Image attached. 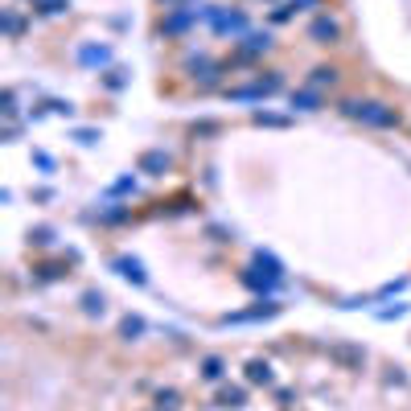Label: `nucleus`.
<instances>
[{
    "instance_id": "obj_1",
    "label": "nucleus",
    "mask_w": 411,
    "mask_h": 411,
    "mask_svg": "<svg viewBox=\"0 0 411 411\" xmlns=\"http://www.w3.org/2000/svg\"><path fill=\"white\" fill-rule=\"evenodd\" d=\"M337 112L345 115V119H358V124H366V128H399V107H391V103H378V99H342L337 103Z\"/></svg>"
},
{
    "instance_id": "obj_2",
    "label": "nucleus",
    "mask_w": 411,
    "mask_h": 411,
    "mask_svg": "<svg viewBox=\"0 0 411 411\" xmlns=\"http://www.w3.org/2000/svg\"><path fill=\"white\" fill-rule=\"evenodd\" d=\"M197 16H202L214 33H222V37H247V33H251V29H247V25H251V16H247L243 9H214V4H206Z\"/></svg>"
},
{
    "instance_id": "obj_3",
    "label": "nucleus",
    "mask_w": 411,
    "mask_h": 411,
    "mask_svg": "<svg viewBox=\"0 0 411 411\" xmlns=\"http://www.w3.org/2000/svg\"><path fill=\"white\" fill-rule=\"evenodd\" d=\"M197 21H202V16H197L194 4H173V9H164L157 33H161V37H185V33L194 29Z\"/></svg>"
},
{
    "instance_id": "obj_4",
    "label": "nucleus",
    "mask_w": 411,
    "mask_h": 411,
    "mask_svg": "<svg viewBox=\"0 0 411 411\" xmlns=\"http://www.w3.org/2000/svg\"><path fill=\"white\" fill-rule=\"evenodd\" d=\"M276 91H284V74H279V70H272L267 79H255V82H247V86H234V91H227V99L251 103V99H267V95H276Z\"/></svg>"
},
{
    "instance_id": "obj_5",
    "label": "nucleus",
    "mask_w": 411,
    "mask_h": 411,
    "mask_svg": "<svg viewBox=\"0 0 411 411\" xmlns=\"http://www.w3.org/2000/svg\"><path fill=\"white\" fill-rule=\"evenodd\" d=\"M309 41H317V46H337V41H342V21L329 16V13L312 16L309 21Z\"/></svg>"
},
{
    "instance_id": "obj_6",
    "label": "nucleus",
    "mask_w": 411,
    "mask_h": 411,
    "mask_svg": "<svg viewBox=\"0 0 411 411\" xmlns=\"http://www.w3.org/2000/svg\"><path fill=\"white\" fill-rule=\"evenodd\" d=\"M279 309H284V304H276V300L267 296V300H259L255 309L227 312V317H222V325H247V321H272V317H279Z\"/></svg>"
},
{
    "instance_id": "obj_7",
    "label": "nucleus",
    "mask_w": 411,
    "mask_h": 411,
    "mask_svg": "<svg viewBox=\"0 0 411 411\" xmlns=\"http://www.w3.org/2000/svg\"><path fill=\"white\" fill-rule=\"evenodd\" d=\"M272 46H276V37H272L267 29H263V33H247L243 46L234 49V62H255V58H263Z\"/></svg>"
},
{
    "instance_id": "obj_8",
    "label": "nucleus",
    "mask_w": 411,
    "mask_h": 411,
    "mask_svg": "<svg viewBox=\"0 0 411 411\" xmlns=\"http://www.w3.org/2000/svg\"><path fill=\"white\" fill-rule=\"evenodd\" d=\"M185 70H189V79H194V82H202V91H206V86H218V74H222V66L210 62L206 54L185 58Z\"/></svg>"
},
{
    "instance_id": "obj_9",
    "label": "nucleus",
    "mask_w": 411,
    "mask_h": 411,
    "mask_svg": "<svg viewBox=\"0 0 411 411\" xmlns=\"http://www.w3.org/2000/svg\"><path fill=\"white\" fill-rule=\"evenodd\" d=\"M329 362H337L342 370H362V362H366V350L354 342H333L329 345Z\"/></svg>"
},
{
    "instance_id": "obj_10",
    "label": "nucleus",
    "mask_w": 411,
    "mask_h": 411,
    "mask_svg": "<svg viewBox=\"0 0 411 411\" xmlns=\"http://www.w3.org/2000/svg\"><path fill=\"white\" fill-rule=\"evenodd\" d=\"M136 169H140V173H148V177H164V173L173 169V157H169L164 148H148V152H140Z\"/></svg>"
},
{
    "instance_id": "obj_11",
    "label": "nucleus",
    "mask_w": 411,
    "mask_h": 411,
    "mask_svg": "<svg viewBox=\"0 0 411 411\" xmlns=\"http://www.w3.org/2000/svg\"><path fill=\"white\" fill-rule=\"evenodd\" d=\"M112 267H115V272H119L124 279H132L136 288H144V284H148L144 263H140V259H132V255H115V259H112Z\"/></svg>"
},
{
    "instance_id": "obj_12",
    "label": "nucleus",
    "mask_w": 411,
    "mask_h": 411,
    "mask_svg": "<svg viewBox=\"0 0 411 411\" xmlns=\"http://www.w3.org/2000/svg\"><path fill=\"white\" fill-rule=\"evenodd\" d=\"M247 382H251V387H272V382H276V375H272V362L251 358V362H247Z\"/></svg>"
},
{
    "instance_id": "obj_13",
    "label": "nucleus",
    "mask_w": 411,
    "mask_h": 411,
    "mask_svg": "<svg viewBox=\"0 0 411 411\" xmlns=\"http://www.w3.org/2000/svg\"><path fill=\"white\" fill-rule=\"evenodd\" d=\"M239 279H243L251 292H259V296H272V292H276V279H267L259 267H243V276H239Z\"/></svg>"
},
{
    "instance_id": "obj_14",
    "label": "nucleus",
    "mask_w": 411,
    "mask_h": 411,
    "mask_svg": "<svg viewBox=\"0 0 411 411\" xmlns=\"http://www.w3.org/2000/svg\"><path fill=\"white\" fill-rule=\"evenodd\" d=\"M288 103H292L296 112H321V103H325V99H321V91H312V86H300V91H292Z\"/></svg>"
},
{
    "instance_id": "obj_15",
    "label": "nucleus",
    "mask_w": 411,
    "mask_h": 411,
    "mask_svg": "<svg viewBox=\"0 0 411 411\" xmlns=\"http://www.w3.org/2000/svg\"><path fill=\"white\" fill-rule=\"evenodd\" d=\"M255 267H259L267 279H276V284H284V263L272 255V251H255Z\"/></svg>"
},
{
    "instance_id": "obj_16",
    "label": "nucleus",
    "mask_w": 411,
    "mask_h": 411,
    "mask_svg": "<svg viewBox=\"0 0 411 411\" xmlns=\"http://www.w3.org/2000/svg\"><path fill=\"white\" fill-rule=\"evenodd\" d=\"M337 79H342V70H337V66H312L309 86H312V91H325V86H337Z\"/></svg>"
},
{
    "instance_id": "obj_17",
    "label": "nucleus",
    "mask_w": 411,
    "mask_h": 411,
    "mask_svg": "<svg viewBox=\"0 0 411 411\" xmlns=\"http://www.w3.org/2000/svg\"><path fill=\"white\" fill-rule=\"evenodd\" d=\"M79 62L82 66H107V62H112V49H107V46H82L79 49Z\"/></svg>"
},
{
    "instance_id": "obj_18",
    "label": "nucleus",
    "mask_w": 411,
    "mask_h": 411,
    "mask_svg": "<svg viewBox=\"0 0 411 411\" xmlns=\"http://www.w3.org/2000/svg\"><path fill=\"white\" fill-rule=\"evenodd\" d=\"M0 29H4V37H21L25 33V16L16 13V9H4L0 13Z\"/></svg>"
},
{
    "instance_id": "obj_19",
    "label": "nucleus",
    "mask_w": 411,
    "mask_h": 411,
    "mask_svg": "<svg viewBox=\"0 0 411 411\" xmlns=\"http://www.w3.org/2000/svg\"><path fill=\"white\" fill-rule=\"evenodd\" d=\"M222 375H227V362L218 358V354H206L202 358V378L206 382H222Z\"/></svg>"
},
{
    "instance_id": "obj_20",
    "label": "nucleus",
    "mask_w": 411,
    "mask_h": 411,
    "mask_svg": "<svg viewBox=\"0 0 411 411\" xmlns=\"http://www.w3.org/2000/svg\"><path fill=\"white\" fill-rule=\"evenodd\" d=\"M214 403H218V407H230V411H234V407H243V403H247V387H222Z\"/></svg>"
},
{
    "instance_id": "obj_21",
    "label": "nucleus",
    "mask_w": 411,
    "mask_h": 411,
    "mask_svg": "<svg viewBox=\"0 0 411 411\" xmlns=\"http://www.w3.org/2000/svg\"><path fill=\"white\" fill-rule=\"evenodd\" d=\"M29 9L37 16H62L70 9V0H29Z\"/></svg>"
},
{
    "instance_id": "obj_22",
    "label": "nucleus",
    "mask_w": 411,
    "mask_h": 411,
    "mask_svg": "<svg viewBox=\"0 0 411 411\" xmlns=\"http://www.w3.org/2000/svg\"><path fill=\"white\" fill-rule=\"evenodd\" d=\"M140 333H144V317H136V312H128V317L119 321V337H124V342H136Z\"/></svg>"
},
{
    "instance_id": "obj_23",
    "label": "nucleus",
    "mask_w": 411,
    "mask_h": 411,
    "mask_svg": "<svg viewBox=\"0 0 411 411\" xmlns=\"http://www.w3.org/2000/svg\"><path fill=\"white\" fill-rule=\"evenodd\" d=\"M66 276V263H37L33 267V279L37 284H49V279H62Z\"/></svg>"
},
{
    "instance_id": "obj_24",
    "label": "nucleus",
    "mask_w": 411,
    "mask_h": 411,
    "mask_svg": "<svg viewBox=\"0 0 411 411\" xmlns=\"http://www.w3.org/2000/svg\"><path fill=\"white\" fill-rule=\"evenodd\" d=\"M251 124L255 128H288L292 119L288 115H272V112H251Z\"/></svg>"
},
{
    "instance_id": "obj_25",
    "label": "nucleus",
    "mask_w": 411,
    "mask_h": 411,
    "mask_svg": "<svg viewBox=\"0 0 411 411\" xmlns=\"http://www.w3.org/2000/svg\"><path fill=\"white\" fill-rule=\"evenodd\" d=\"M103 309H107V296L103 292H82V312L86 317H103Z\"/></svg>"
},
{
    "instance_id": "obj_26",
    "label": "nucleus",
    "mask_w": 411,
    "mask_h": 411,
    "mask_svg": "<svg viewBox=\"0 0 411 411\" xmlns=\"http://www.w3.org/2000/svg\"><path fill=\"white\" fill-rule=\"evenodd\" d=\"M292 13H300V9H296V0H279L276 9H272V25H284V21H292Z\"/></svg>"
},
{
    "instance_id": "obj_27",
    "label": "nucleus",
    "mask_w": 411,
    "mask_h": 411,
    "mask_svg": "<svg viewBox=\"0 0 411 411\" xmlns=\"http://www.w3.org/2000/svg\"><path fill=\"white\" fill-rule=\"evenodd\" d=\"M181 407V395L169 387V391H157V411H177Z\"/></svg>"
},
{
    "instance_id": "obj_28",
    "label": "nucleus",
    "mask_w": 411,
    "mask_h": 411,
    "mask_svg": "<svg viewBox=\"0 0 411 411\" xmlns=\"http://www.w3.org/2000/svg\"><path fill=\"white\" fill-rule=\"evenodd\" d=\"M103 86H107V91H124V86H128V74H124L119 66H112V70L103 74Z\"/></svg>"
},
{
    "instance_id": "obj_29",
    "label": "nucleus",
    "mask_w": 411,
    "mask_h": 411,
    "mask_svg": "<svg viewBox=\"0 0 411 411\" xmlns=\"http://www.w3.org/2000/svg\"><path fill=\"white\" fill-rule=\"evenodd\" d=\"M29 243H33V247H49V243H54V230H49V227L29 230Z\"/></svg>"
},
{
    "instance_id": "obj_30",
    "label": "nucleus",
    "mask_w": 411,
    "mask_h": 411,
    "mask_svg": "<svg viewBox=\"0 0 411 411\" xmlns=\"http://www.w3.org/2000/svg\"><path fill=\"white\" fill-rule=\"evenodd\" d=\"M107 194H112V197H119V194H136V181H132V177H119V181L112 185V189H107Z\"/></svg>"
},
{
    "instance_id": "obj_31",
    "label": "nucleus",
    "mask_w": 411,
    "mask_h": 411,
    "mask_svg": "<svg viewBox=\"0 0 411 411\" xmlns=\"http://www.w3.org/2000/svg\"><path fill=\"white\" fill-rule=\"evenodd\" d=\"M99 218H103V222H124V218H128V210H119V206H107V210H99Z\"/></svg>"
},
{
    "instance_id": "obj_32",
    "label": "nucleus",
    "mask_w": 411,
    "mask_h": 411,
    "mask_svg": "<svg viewBox=\"0 0 411 411\" xmlns=\"http://www.w3.org/2000/svg\"><path fill=\"white\" fill-rule=\"evenodd\" d=\"M46 107H49L54 115H74V103H62V99H49Z\"/></svg>"
},
{
    "instance_id": "obj_33",
    "label": "nucleus",
    "mask_w": 411,
    "mask_h": 411,
    "mask_svg": "<svg viewBox=\"0 0 411 411\" xmlns=\"http://www.w3.org/2000/svg\"><path fill=\"white\" fill-rule=\"evenodd\" d=\"M74 140H79V144H95L99 132H95V128H79V132H74Z\"/></svg>"
},
{
    "instance_id": "obj_34",
    "label": "nucleus",
    "mask_w": 411,
    "mask_h": 411,
    "mask_svg": "<svg viewBox=\"0 0 411 411\" xmlns=\"http://www.w3.org/2000/svg\"><path fill=\"white\" fill-rule=\"evenodd\" d=\"M4 115H9V119L16 115V91H4Z\"/></svg>"
},
{
    "instance_id": "obj_35",
    "label": "nucleus",
    "mask_w": 411,
    "mask_h": 411,
    "mask_svg": "<svg viewBox=\"0 0 411 411\" xmlns=\"http://www.w3.org/2000/svg\"><path fill=\"white\" fill-rule=\"evenodd\" d=\"M403 312H407V304H395V309H382L378 317H382V321H391V317H403Z\"/></svg>"
},
{
    "instance_id": "obj_36",
    "label": "nucleus",
    "mask_w": 411,
    "mask_h": 411,
    "mask_svg": "<svg viewBox=\"0 0 411 411\" xmlns=\"http://www.w3.org/2000/svg\"><path fill=\"white\" fill-rule=\"evenodd\" d=\"M33 161L41 164V169H54V157H49V152H33Z\"/></svg>"
},
{
    "instance_id": "obj_37",
    "label": "nucleus",
    "mask_w": 411,
    "mask_h": 411,
    "mask_svg": "<svg viewBox=\"0 0 411 411\" xmlns=\"http://www.w3.org/2000/svg\"><path fill=\"white\" fill-rule=\"evenodd\" d=\"M161 4H197V0H161Z\"/></svg>"
}]
</instances>
